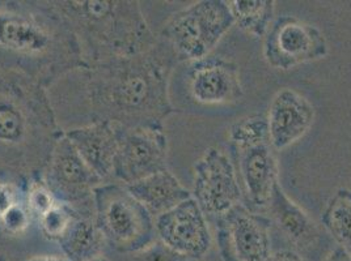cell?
<instances>
[{
  "instance_id": "cell-21",
  "label": "cell",
  "mask_w": 351,
  "mask_h": 261,
  "mask_svg": "<svg viewBox=\"0 0 351 261\" xmlns=\"http://www.w3.org/2000/svg\"><path fill=\"white\" fill-rule=\"evenodd\" d=\"M322 225L338 247L351 255V191L341 189L330 199L322 217Z\"/></svg>"
},
{
  "instance_id": "cell-3",
  "label": "cell",
  "mask_w": 351,
  "mask_h": 261,
  "mask_svg": "<svg viewBox=\"0 0 351 261\" xmlns=\"http://www.w3.org/2000/svg\"><path fill=\"white\" fill-rule=\"evenodd\" d=\"M80 44L84 66L143 54L158 44L138 1H51Z\"/></svg>"
},
{
  "instance_id": "cell-20",
  "label": "cell",
  "mask_w": 351,
  "mask_h": 261,
  "mask_svg": "<svg viewBox=\"0 0 351 261\" xmlns=\"http://www.w3.org/2000/svg\"><path fill=\"white\" fill-rule=\"evenodd\" d=\"M228 5L240 29L254 38L267 34L276 11L274 0H231Z\"/></svg>"
},
{
  "instance_id": "cell-11",
  "label": "cell",
  "mask_w": 351,
  "mask_h": 261,
  "mask_svg": "<svg viewBox=\"0 0 351 261\" xmlns=\"http://www.w3.org/2000/svg\"><path fill=\"white\" fill-rule=\"evenodd\" d=\"M191 196L205 216L219 218L241 199L234 163L218 148H208L194 165Z\"/></svg>"
},
{
  "instance_id": "cell-7",
  "label": "cell",
  "mask_w": 351,
  "mask_h": 261,
  "mask_svg": "<svg viewBox=\"0 0 351 261\" xmlns=\"http://www.w3.org/2000/svg\"><path fill=\"white\" fill-rule=\"evenodd\" d=\"M168 140L162 123L135 127L119 124V143L113 176L132 184L165 167Z\"/></svg>"
},
{
  "instance_id": "cell-29",
  "label": "cell",
  "mask_w": 351,
  "mask_h": 261,
  "mask_svg": "<svg viewBox=\"0 0 351 261\" xmlns=\"http://www.w3.org/2000/svg\"><path fill=\"white\" fill-rule=\"evenodd\" d=\"M324 261H351V255H349L343 248L337 247Z\"/></svg>"
},
{
  "instance_id": "cell-15",
  "label": "cell",
  "mask_w": 351,
  "mask_h": 261,
  "mask_svg": "<svg viewBox=\"0 0 351 261\" xmlns=\"http://www.w3.org/2000/svg\"><path fill=\"white\" fill-rule=\"evenodd\" d=\"M191 97L202 105H227L243 97L237 66L221 58L193 61L189 71Z\"/></svg>"
},
{
  "instance_id": "cell-8",
  "label": "cell",
  "mask_w": 351,
  "mask_h": 261,
  "mask_svg": "<svg viewBox=\"0 0 351 261\" xmlns=\"http://www.w3.org/2000/svg\"><path fill=\"white\" fill-rule=\"evenodd\" d=\"M326 54L328 44L322 31L293 16L279 17L263 44L267 64L282 71L324 58Z\"/></svg>"
},
{
  "instance_id": "cell-16",
  "label": "cell",
  "mask_w": 351,
  "mask_h": 261,
  "mask_svg": "<svg viewBox=\"0 0 351 261\" xmlns=\"http://www.w3.org/2000/svg\"><path fill=\"white\" fill-rule=\"evenodd\" d=\"M79 156L101 180L113 176L119 143V123L109 120L92 122L66 130Z\"/></svg>"
},
{
  "instance_id": "cell-31",
  "label": "cell",
  "mask_w": 351,
  "mask_h": 261,
  "mask_svg": "<svg viewBox=\"0 0 351 261\" xmlns=\"http://www.w3.org/2000/svg\"><path fill=\"white\" fill-rule=\"evenodd\" d=\"M88 261H109V259H106L105 256L100 255V256H96V258H93V259H90V260Z\"/></svg>"
},
{
  "instance_id": "cell-13",
  "label": "cell",
  "mask_w": 351,
  "mask_h": 261,
  "mask_svg": "<svg viewBox=\"0 0 351 261\" xmlns=\"http://www.w3.org/2000/svg\"><path fill=\"white\" fill-rule=\"evenodd\" d=\"M232 152L239 180L244 186L250 205L249 209H266L273 189L279 183L278 163L270 140L232 149Z\"/></svg>"
},
{
  "instance_id": "cell-27",
  "label": "cell",
  "mask_w": 351,
  "mask_h": 261,
  "mask_svg": "<svg viewBox=\"0 0 351 261\" xmlns=\"http://www.w3.org/2000/svg\"><path fill=\"white\" fill-rule=\"evenodd\" d=\"M16 203H19V200L15 187L11 183L0 182V217Z\"/></svg>"
},
{
  "instance_id": "cell-14",
  "label": "cell",
  "mask_w": 351,
  "mask_h": 261,
  "mask_svg": "<svg viewBox=\"0 0 351 261\" xmlns=\"http://www.w3.org/2000/svg\"><path fill=\"white\" fill-rule=\"evenodd\" d=\"M266 119L270 144L276 150H283L307 133L315 119V109L306 97L285 87L274 96Z\"/></svg>"
},
{
  "instance_id": "cell-25",
  "label": "cell",
  "mask_w": 351,
  "mask_h": 261,
  "mask_svg": "<svg viewBox=\"0 0 351 261\" xmlns=\"http://www.w3.org/2000/svg\"><path fill=\"white\" fill-rule=\"evenodd\" d=\"M56 204L57 200L51 191L46 186V183H33L30 186L28 193V209L32 215L41 217Z\"/></svg>"
},
{
  "instance_id": "cell-9",
  "label": "cell",
  "mask_w": 351,
  "mask_h": 261,
  "mask_svg": "<svg viewBox=\"0 0 351 261\" xmlns=\"http://www.w3.org/2000/svg\"><path fill=\"white\" fill-rule=\"evenodd\" d=\"M101 179L95 174L79 156L70 140L58 136L47 162L46 186L59 203L73 210L93 204V191L101 184Z\"/></svg>"
},
{
  "instance_id": "cell-17",
  "label": "cell",
  "mask_w": 351,
  "mask_h": 261,
  "mask_svg": "<svg viewBox=\"0 0 351 261\" xmlns=\"http://www.w3.org/2000/svg\"><path fill=\"white\" fill-rule=\"evenodd\" d=\"M125 186L154 218L159 217L193 197L191 191L185 189L168 169H162Z\"/></svg>"
},
{
  "instance_id": "cell-26",
  "label": "cell",
  "mask_w": 351,
  "mask_h": 261,
  "mask_svg": "<svg viewBox=\"0 0 351 261\" xmlns=\"http://www.w3.org/2000/svg\"><path fill=\"white\" fill-rule=\"evenodd\" d=\"M132 261H195L177 253L172 248L165 246L160 239L134 253Z\"/></svg>"
},
{
  "instance_id": "cell-22",
  "label": "cell",
  "mask_w": 351,
  "mask_h": 261,
  "mask_svg": "<svg viewBox=\"0 0 351 261\" xmlns=\"http://www.w3.org/2000/svg\"><path fill=\"white\" fill-rule=\"evenodd\" d=\"M267 140L270 139L266 116L252 115L243 118L230 128V141L232 149L253 146Z\"/></svg>"
},
{
  "instance_id": "cell-1",
  "label": "cell",
  "mask_w": 351,
  "mask_h": 261,
  "mask_svg": "<svg viewBox=\"0 0 351 261\" xmlns=\"http://www.w3.org/2000/svg\"><path fill=\"white\" fill-rule=\"evenodd\" d=\"M177 60L168 44H156L135 57L84 66L95 122L109 120L125 127L161 123L175 113L168 81Z\"/></svg>"
},
{
  "instance_id": "cell-12",
  "label": "cell",
  "mask_w": 351,
  "mask_h": 261,
  "mask_svg": "<svg viewBox=\"0 0 351 261\" xmlns=\"http://www.w3.org/2000/svg\"><path fill=\"white\" fill-rule=\"evenodd\" d=\"M155 229L165 246L193 260L202 259L211 246L206 216L193 197L156 218Z\"/></svg>"
},
{
  "instance_id": "cell-4",
  "label": "cell",
  "mask_w": 351,
  "mask_h": 261,
  "mask_svg": "<svg viewBox=\"0 0 351 261\" xmlns=\"http://www.w3.org/2000/svg\"><path fill=\"white\" fill-rule=\"evenodd\" d=\"M50 103L43 85L19 72H0V149L17 150L21 167L29 166L33 149L40 159L44 132L57 135Z\"/></svg>"
},
{
  "instance_id": "cell-5",
  "label": "cell",
  "mask_w": 351,
  "mask_h": 261,
  "mask_svg": "<svg viewBox=\"0 0 351 261\" xmlns=\"http://www.w3.org/2000/svg\"><path fill=\"white\" fill-rule=\"evenodd\" d=\"M95 222L113 248L136 253L158 239L155 221L125 184H100L93 191Z\"/></svg>"
},
{
  "instance_id": "cell-32",
  "label": "cell",
  "mask_w": 351,
  "mask_h": 261,
  "mask_svg": "<svg viewBox=\"0 0 351 261\" xmlns=\"http://www.w3.org/2000/svg\"><path fill=\"white\" fill-rule=\"evenodd\" d=\"M0 261H8V260H7V259H5V258H4V256H1V255H0Z\"/></svg>"
},
{
  "instance_id": "cell-19",
  "label": "cell",
  "mask_w": 351,
  "mask_h": 261,
  "mask_svg": "<svg viewBox=\"0 0 351 261\" xmlns=\"http://www.w3.org/2000/svg\"><path fill=\"white\" fill-rule=\"evenodd\" d=\"M267 208L279 229L295 243L306 245L316 236V228L311 218L300 206L287 197L279 183L273 189Z\"/></svg>"
},
{
  "instance_id": "cell-23",
  "label": "cell",
  "mask_w": 351,
  "mask_h": 261,
  "mask_svg": "<svg viewBox=\"0 0 351 261\" xmlns=\"http://www.w3.org/2000/svg\"><path fill=\"white\" fill-rule=\"evenodd\" d=\"M75 216V210L64 204H56L49 212L40 217L41 230L50 241H57L67 232Z\"/></svg>"
},
{
  "instance_id": "cell-30",
  "label": "cell",
  "mask_w": 351,
  "mask_h": 261,
  "mask_svg": "<svg viewBox=\"0 0 351 261\" xmlns=\"http://www.w3.org/2000/svg\"><path fill=\"white\" fill-rule=\"evenodd\" d=\"M25 261H70L66 256H56V255H43V256H34Z\"/></svg>"
},
{
  "instance_id": "cell-2",
  "label": "cell",
  "mask_w": 351,
  "mask_h": 261,
  "mask_svg": "<svg viewBox=\"0 0 351 261\" xmlns=\"http://www.w3.org/2000/svg\"><path fill=\"white\" fill-rule=\"evenodd\" d=\"M0 3V54L5 72H19L38 84L84 67L80 44L53 3Z\"/></svg>"
},
{
  "instance_id": "cell-10",
  "label": "cell",
  "mask_w": 351,
  "mask_h": 261,
  "mask_svg": "<svg viewBox=\"0 0 351 261\" xmlns=\"http://www.w3.org/2000/svg\"><path fill=\"white\" fill-rule=\"evenodd\" d=\"M270 219L237 204L218 218V247L223 261H267Z\"/></svg>"
},
{
  "instance_id": "cell-24",
  "label": "cell",
  "mask_w": 351,
  "mask_h": 261,
  "mask_svg": "<svg viewBox=\"0 0 351 261\" xmlns=\"http://www.w3.org/2000/svg\"><path fill=\"white\" fill-rule=\"evenodd\" d=\"M29 209L20 203H16L0 217V225L3 230L10 235L23 234L29 228Z\"/></svg>"
},
{
  "instance_id": "cell-28",
  "label": "cell",
  "mask_w": 351,
  "mask_h": 261,
  "mask_svg": "<svg viewBox=\"0 0 351 261\" xmlns=\"http://www.w3.org/2000/svg\"><path fill=\"white\" fill-rule=\"evenodd\" d=\"M267 261H306L300 255L293 251H278L271 253Z\"/></svg>"
},
{
  "instance_id": "cell-6",
  "label": "cell",
  "mask_w": 351,
  "mask_h": 261,
  "mask_svg": "<svg viewBox=\"0 0 351 261\" xmlns=\"http://www.w3.org/2000/svg\"><path fill=\"white\" fill-rule=\"evenodd\" d=\"M234 24L228 1L202 0L172 16L162 38L178 60L198 61L208 57Z\"/></svg>"
},
{
  "instance_id": "cell-18",
  "label": "cell",
  "mask_w": 351,
  "mask_h": 261,
  "mask_svg": "<svg viewBox=\"0 0 351 261\" xmlns=\"http://www.w3.org/2000/svg\"><path fill=\"white\" fill-rule=\"evenodd\" d=\"M64 256L70 261H88L103 255L105 238L93 216H82L75 212L73 221L58 241Z\"/></svg>"
}]
</instances>
